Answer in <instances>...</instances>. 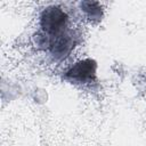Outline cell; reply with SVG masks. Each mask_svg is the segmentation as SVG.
Instances as JSON below:
<instances>
[{
    "instance_id": "obj_4",
    "label": "cell",
    "mask_w": 146,
    "mask_h": 146,
    "mask_svg": "<svg viewBox=\"0 0 146 146\" xmlns=\"http://www.w3.org/2000/svg\"><path fill=\"white\" fill-rule=\"evenodd\" d=\"M81 9L87 15L89 19H100L102 17V7L96 1H83L80 3Z\"/></svg>"
},
{
    "instance_id": "obj_3",
    "label": "cell",
    "mask_w": 146,
    "mask_h": 146,
    "mask_svg": "<svg viewBox=\"0 0 146 146\" xmlns=\"http://www.w3.org/2000/svg\"><path fill=\"white\" fill-rule=\"evenodd\" d=\"M75 43V36L66 31L65 33L49 40L47 47L49 48V51L55 57V59H63L68 56V54L74 48Z\"/></svg>"
},
{
    "instance_id": "obj_2",
    "label": "cell",
    "mask_w": 146,
    "mask_h": 146,
    "mask_svg": "<svg viewBox=\"0 0 146 146\" xmlns=\"http://www.w3.org/2000/svg\"><path fill=\"white\" fill-rule=\"evenodd\" d=\"M96 62L92 59H83L75 63L65 74V79L81 84H88L96 80Z\"/></svg>"
},
{
    "instance_id": "obj_1",
    "label": "cell",
    "mask_w": 146,
    "mask_h": 146,
    "mask_svg": "<svg viewBox=\"0 0 146 146\" xmlns=\"http://www.w3.org/2000/svg\"><path fill=\"white\" fill-rule=\"evenodd\" d=\"M68 23L66 13L58 6H49L44 8L40 15V27L42 35H38L39 44L47 46L48 41L65 33Z\"/></svg>"
}]
</instances>
